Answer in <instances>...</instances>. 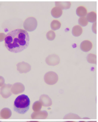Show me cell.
Returning <instances> with one entry per match:
<instances>
[{
  "label": "cell",
  "instance_id": "obj_1",
  "mask_svg": "<svg viewBox=\"0 0 98 122\" xmlns=\"http://www.w3.org/2000/svg\"><path fill=\"white\" fill-rule=\"evenodd\" d=\"M30 38L26 31L17 29L7 34L4 39L5 47L8 51L14 53L21 52L29 45Z\"/></svg>",
  "mask_w": 98,
  "mask_h": 122
},
{
  "label": "cell",
  "instance_id": "obj_2",
  "mask_svg": "<svg viewBox=\"0 0 98 122\" xmlns=\"http://www.w3.org/2000/svg\"><path fill=\"white\" fill-rule=\"evenodd\" d=\"M30 104V99L28 96L25 94L20 95L15 100L14 110L20 114H24L29 110Z\"/></svg>",
  "mask_w": 98,
  "mask_h": 122
},
{
  "label": "cell",
  "instance_id": "obj_3",
  "mask_svg": "<svg viewBox=\"0 0 98 122\" xmlns=\"http://www.w3.org/2000/svg\"><path fill=\"white\" fill-rule=\"evenodd\" d=\"M37 26V20L33 17H30L26 19L23 23V27L25 30L32 32L35 30Z\"/></svg>",
  "mask_w": 98,
  "mask_h": 122
},
{
  "label": "cell",
  "instance_id": "obj_4",
  "mask_svg": "<svg viewBox=\"0 0 98 122\" xmlns=\"http://www.w3.org/2000/svg\"><path fill=\"white\" fill-rule=\"evenodd\" d=\"M46 63L50 66H55L59 63L60 59L59 57L55 54L49 55L46 59Z\"/></svg>",
  "mask_w": 98,
  "mask_h": 122
},
{
  "label": "cell",
  "instance_id": "obj_5",
  "mask_svg": "<svg viewBox=\"0 0 98 122\" xmlns=\"http://www.w3.org/2000/svg\"><path fill=\"white\" fill-rule=\"evenodd\" d=\"M17 70L20 73H26L31 70V66L27 63L22 62L18 63L17 65Z\"/></svg>",
  "mask_w": 98,
  "mask_h": 122
},
{
  "label": "cell",
  "instance_id": "obj_6",
  "mask_svg": "<svg viewBox=\"0 0 98 122\" xmlns=\"http://www.w3.org/2000/svg\"><path fill=\"white\" fill-rule=\"evenodd\" d=\"M93 46L91 42L88 40H85L81 43L80 48L82 51L85 52H88L92 49Z\"/></svg>",
  "mask_w": 98,
  "mask_h": 122
},
{
  "label": "cell",
  "instance_id": "obj_7",
  "mask_svg": "<svg viewBox=\"0 0 98 122\" xmlns=\"http://www.w3.org/2000/svg\"><path fill=\"white\" fill-rule=\"evenodd\" d=\"M40 101H41L43 105L44 106L48 107L52 105V101L51 99L46 95H43L40 98Z\"/></svg>",
  "mask_w": 98,
  "mask_h": 122
},
{
  "label": "cell",
  "instance_id": "obj_8",
  "mask_svg": "<svg viewBox=\"0 0 98 122\" xmlns=\"http://www.w3.org/2000/svg\"><path fill=\"white\" fill-rule=\"evenodd\" d=\"M51 14L55 18H58L61 17L62 14V9L58 7H55L52 9Z\"/></svg>",
  "mask_w": 98,
  "mask_h": 122
},
{
  "label": "cell",
  "instance_id": "obj_9",
  "mask_svg": "<svg viewBox=\"0 0 98 122\" xmlns=\"http://www.w3.org/2000/svg\"><path fill=\"white\" fill-rule=\"evenodd\" d=\"M55 6L62 9H67L70 8L71 3L70 2H56Z\"/></svg>",
  "mask_w": 98,
  "mask_h": 122
},
{
  "label": "cell",
  "instance_id": "obj_10",
  "mask_svg": "<svg viewBox=\"0 0 98 122\" xmlns=\"http://www.w3.org/2000/svg\"><path fill=\"white\" fill-rule=\"evenodd\" d=\"M82 28L80 25L75 26L72 28V34L76 37L80 36L82 33Z\"/></svg>",
  "mask_w": 98,
  "mask_h": 122
},
{
  "label": "cell",
  "instance_id": "obj_11",
  "mask_svg": "<svg viewBox=\"0 0 98 122\" xmlns=\"http://www.w3.org/2000/svg\"><path fill=\"white\" fill-rule=\"evenodd\" d=\"M76 15L79 17H85L87 15V10L86 8L84 6H79L76 9Z\"/></svg>",
  "mask_w": 98,
  "mask_h": 122
},
{
  "label": "cell",
  "instance_id": "obj_12",
  "mask_svg": "<svg viewBox=\"0 0 98 122\" xmlns=\"http://www.w3.org/2000/svg\"><path fill=\"white\" fill-rule=\"evenodd\" d=\"M87 20L88 21L91 23L96 22L97 20V14L94 12H91L87 15Z\"/></svg>",
  "mask_w": 98,
  "mask_h": 122
},
{
  "label": "cell",
  "instance_id": "obj_13",
  "mask_svg": "<svg viewBox=\"0 0 98 122\" xmlns=\"http://www.w3.org/2000/svg\"><path fill=\"white\" fill-rule=\"evenodd\" d=\"M61 26V23L57 20H53L50 24L51 29L53 30H58L60 28Z\"/></svg>",
  "mask_w": 98,
  "mask_h": 122
},
{
  "label": "cell",
  "instance_id": "obj_14",
  "mask_svg": "<svg viewBox=\"0 0 98 122\" xmlns=\"http://www.w3.org/2000/svg\"><path fill=\"white\" fill-rule=\"evenodd\" d=\"M87 59L89 63L95 64L96 63V56L94 54H89L87 56Z\"/></svg>",
  "mask_w": 98,
  "mask_h": 122
},
{
  "label": "cell",
  "instance_id": "obj_15",
  "mask_svg": "<svg viewBox=\"0 0 98 122\" xmlns=\"http://www.w3.org/2000/svg\"><path fill=\"white\" fill-rule=\"evenodd\" d=\"M46 36L47 39L49 41L54 40L56 37L55 33L52 30H50L48 31L47 33Z\"/></svg>",
  "mask_w": 98,
  "mask_h": 122
},
{
  "label": "cell",
  "instance_id": "obj_16",
  "mask_svg": "<svg viewBox=\"0 0 98 122\" xmlns=\"http://www.w3.org/2000/svg\"><path fill=\"white\" fill-rule=\"evenodd\" d=\"M79 24L82 26H85L88 25V21H87L86 17H80L78 20Z\"/></svg>",
  "mask_w": 98,
  "mask_h": 122
},
{
  "label": "cell",
  "instance_id": "obj_17",
  "mask_svg": "<svg viewBox=\"0 0 98 122\" xmlns=\"http://www.w3.org/2000/svg\"><path fill=\"white\" fill-rule=\"evenodd\" d=\"M42 107V105L41 102L39 101L36 102L34 103L33 106V109L34 111H39Z\"/></svg>",
  "mask_w": 98,
  "mask_h": 122
},
{
  "label": "cell",
  "instance_id": "obj_18",
  "mask_svg": "<svg viewBox=\"0 0 98 122\" xmlns=\"http://www.w3.org/2000/svg\"><path fill=\"white\" fill-rule=\"evenodd\" d=\"M5 37V35L4 33H0V42L3 41Z\"/></svg>",
  "mask_w": 98,
  "mask_h": 122
},
{
  "label": "cell",
  "instance_id": "obj_19",
  "mask_svg": "<svg viewBox=\"0 0 98 122\" xmlns=\"http://www.w3.org/2000/svg\"><path fill=\"white\" fill-rule=\"evenodd\" d=\"M93 31L95 34H96V22L93 24L92 27Z\"/></svg>",
  "mask_w": 98,
  "mask_h": 122
},
{
  "label": "cell",
  "instance_id": "obj_20",
  "mask_svg": "<svg viewBox=\"0 0 98 122\" xmlns=\"http://www.w3.org/2000/svg\"><path fill=\"white\" fill-rule=\"evenodd\" d=\"M79 122H96V121H80Z\"/></svg>",
  "mask_w": 98,
  "mask_h": 122
},
{
  "label": "cell",
  "instance_id": "obj_21",
  "mask_svg": "<svg viewBox=\"0 0 98 122\" xmlns=\"http://www.w3.org/2000/svg\"><path fill=\"white\" fill-rule=\"evenodd\" d=\"M27 122H39L38 121H28Z\"/></svg>",
  "mask_w": 98,
  "mask_h": 122
},
{
  "label": "cell",
  "instance_id": "obj_22",
  "mask_svg": "<svg viewBox=\"0 0 98 122\" xmlns=\"http://www.w3.org/2000/svg\"><path fill=\"white\" fill-rule=\"evenodd\" d=\"M64 122H75L74 121H67Z\"/></svg>",
  "mask_w": 98,
  "mask_h": 122
}]
</instances>
